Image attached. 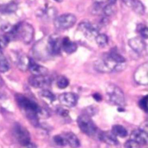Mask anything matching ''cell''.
Segmentation results:
<instances>
[{
  "instance_id": "cb8c5ba5",
  "label": "cell",
  "mask_w": 148,
  "mask_h": 148,
  "mask_svg": "<svg viewBox=\"0 0 148 148\" xmlns=\"http://www.w3.org/2000/svg\"><path fill=\"white\" fill-rule=\"evenodd\" d=\"M97 44L102 47L106 46L108 43V38L104 34H99L95 38Z\"/></svg>"
},
{
  "instance_id": "3957f363",
  "label": "cell",
  "mask_w": 148,
  "mask_h": 148,
  "mask_svg": "<svg viewBox=\"0 0 148 148\" xmlns=\"http://www.w3.org/2000/svg\"><path fill=\"white\" fill-rule=\"evenodd\" d=\"M106 95L108 101L112 104L120 107L124 106V94L121 89L114 84H109L106 88Z\"/></svg>"
},
{
  "instance_id": "44dd1931",
  "label": "cell",
  "mask_w": 148,
  "mask_h": 148,
  "mask_svg": "<svg viewBox=\"0 0 148 148\" xmlns=\"http://www.w3.org/2000/svg\"><path fill=\"white\" fill-rule=\"evenodd\" d=\"M112 132L116 136H120L121 138L125 137L128 134L127 131L125 128V127H124L121 125H119V124H116V125H113L112 127Z\"/></svg>"
},
{
  "instance_id": "5b68a950",
  "label": "cell",
  "mask_w": 148,
  "mask_h": 148,
  "mask_svg": "<svg viewBox=\"0 0 148 148\" xmlns=\"http://www.w3.org/2000/svg\"><path fill=\"white\" fill-rule=\"evenodd\" d=\"M77 122L80 130L86 135L91 136L95 134L97 128L90 116L83 114L78 117Z\"/></svg>"
},
{
  "instance_id": "2e32d148",
  "label": "cell",
  "mask_w": 148,
  "mask_h": 148,
  "mask_svg": "<svg viewBox=\"0 0 148 148\" xmlns=\"http://www.w3.org/2000/svg\"><path fill=\"white\" fill-rule=\"evenodd\" d=\"M99 138L102 141L109 145H117L119 143L116 136L112 132H102L99 134Z\"/></svg>"
},
{
  "instance_id": "d590c367",
  "label": "cell",
  "mask_w": 148,
  "mask_h": 148,
  "mask_svg": "<svg viewBox=\"0 0 148 148\" xmlns=\"http://www.w3.org/2000/svg\"><path fill=\"white\" fill-rule=\"evenodd\" d=\"M12 2H13V0H0V6H3Z\"/></svg>"
},
{
  "instance_id": "ac0fdd59",
  "label": "cell",
  "mask_w": 148,
  "mask_h": 148,
  "mask_svg": "<svg viewBox=\"0 0 148 148\" xmlns=\"http://www.w3.org/2000/svg\"><path fill=\"white\" fill-rule=\"evenodd\" d=\"M65 139L68 143L72 148H77L80 145V142L75 134L72 132H68L65 135Z\"/></svg>"
},
{
  "instance_id": "603a6c76",
  "label": "cell",
  "mask_w": 148,
  "mask_h": 148,
  "mask_svg": "<svg viewBox=\"0 0 148 148\" xmlns=\"http://www.w3.org/2000/svg\"><path fill=\"white\" fill-rule=\"evenodd\" d=\"M131 8L138 14L142 15L145 13V6L139 0H135Z\"/></svg>"
},
{
  "instance_id": "7402d4cb",
  "label": "cell",
  "mask_w": 148,
  "mask_h": 148,
  "mask_svg": "<svg viewBox=\"0 0 148 148\" xmlns=\"http://www.w3.org/2000/svg\"><path fill=\"white\" fill-rule=\"evenodd\" d=\"M9 68L10 65L8 61L3 53L0 51V72H6L9 69Z\"/></svg>"
},
{
  "instance_id": "e575fe53",
  "label": "cell",
  "mask_w": 148,
  "mask_h": 148,
  "mask_svg": "<svg viewBox=\"0 0 148 148\" xmlns=\"http://www.w3.org/2000/svg\"><path fill=\"white\" fill-rule=\"evenodd\" d=\"M147 121H145V122H143L141 125H140V130H142V131H144V132H146V133H147V129H148V128H147Z\"/></svg>"
},
{
  "instance_id": "6da1fadb",
  "label": "cell",
  "mask_w": 148,
  "mask_h": 148,
  "mask_svg": "<svg viewBox=\"0 0 148 148\" xmlns=\"http://www.w3.org/2000/svg\"><path fill=\"white\" fill-rule=\"evenodd\" d=\"M16 100L21 109L34 126L38 125V117L43 114L44 111L37 103L21 94L16 95Z\"/></svg>"
},
{
  "instance_id": "5bb4252c",
  "label": "cell",
  "mask_w": 148,
  "mask_h": 148,
  "mask_svg": "<svg viewBox=\"0 0 148 148\" xmlns=\"http://www.w3.org/2000/svg\"><path fill=\"white\" fill-rule=\"evenodd\" d=\"M31 73L33 75L39 76V75H46L48 73V69L39 64H36L33 60L30 58L28 68Z\"/></svg>"
},
{
  "instance_id": "52a82bcc",
  "label": "cell",
  "mask_w": 148,
  "mask_h": 148,
  "mask_svg": "<svg viewBox=\"0 0 148 148\" xmlns=\"http://www.w3.org/2000/svg\"><path fill=\"white\" fill-rule=\"evenodd\" d=\"M78 29L83 32L88 39L95 38L99 34L100 27L96 24H92L88 21H83L78 25Z\"/></svg>"
},
{
  "instance_id": "9a60e30c",
  "label": "cell",
  "mask_w": 148,
  "mask_h": 148,
  "mask_svg": "<svg viewBox=\"0 0 148 148\" xmlns=\"http://www.w3.org/2000/svg\"><path fill=\"white\" fill-rule=\"evenodd\" d=\"M147 133L139 130H134L130 135V139L140 145H146L147 143Z\"/></svg>"
},
{
  "instance_id": "d6986e66",
  "label": "cell",
  "mask_w": 148,
  "mask_h": 148,
  "mask_svg": "<svg viewBox=\"0 0 148 148\" xmlns=\"http://www.w3.org/2000/svg\"><path fill=\"white\" fill-rule=\"evenodd\" d=\"M29 60L26 55L18 54L17 58V63L19 68L21 70H26L28 68Z\"/></svg>"
},
{
  "instance_id": "8fae6325",
  "label": "cell",
  "mask_w": 148,
  "mask_h": 148,
  "mask_svg": "<svg viewBox=\"0 0 148 148\" xmlns=\"http://www.w3.org/2000/svg\"><path fill=\"white\" fill-rule=\"evenodd\" d=\"M147 63L142 64L136 69L134 73V79L135 81L141 84H147L148 83L147 76Z\"/></svg>"
},
{
  "instance_id": "7c38bea8",
  "label": "cell",
  "mask_w": 148,
  "mask_h": 148,
  "mask_svg": "<svg viewBox=\"0 0 148 148\" xmlns=\"http://www.w3.org/2000/svg\"><path fill=\"white\" fill-rule=\"evenodd\" d=\"M60 103L66 107H73L76 105L77 96L72 92H65L58 97Z\"/></svg>"
},
{
  "instance_id": "74e56055",
  "label": "cell",
  "mask_w": 148,
  "mask_h": 148,
  "mask_svg": "<svg viewBox=\"0 0 148 148\" xmlns=\"http://www.w3.org/2000/svg\"><path fill=\"white\" fill-rule=\"evenodd\" d=\"M93 97H94V98L97 101H99L101 100L102 98H101V96L98 93H95L94 95H93Z\"/></svg>"
},
{
  "instance_id": "ffe728a7",
  "label": "cell",
  "mask_w": 148,
  "mask_h": 148,
  "mask_svg": "<svg viewBox=\"0 0 148 148\" xmlns=\"http://www.w3.org/2000/svg\"><path fill=\"white\" fill-rule=\"evenodd\" d=\"M106 55L110 59L116 63L125 62V58L115 50H110V51Z\"/></svg>"
},
{
  "instance_id": "836d02e7",
  "label": "cell",
  "mask_w": 148,
  "mask_h": 148,
  "mask_svg": "<svg viewBox=\"0 0 148 148\" xmlns=\"http://www.w3.org/2000/svg\"><path fill=\"white\" fill-rule=\"evenodd\" d=\"M57 112L60 115H61L62 116H66L68 114V110L64 108H58L57 109Z\"/></svg>"
},
{
  "instance_id": "f1b7e54d",
  "label": "cell",
  "mask_w": 148,
  "mask_h": 148,
  "mask_svg": "<svg viewBox=\"0 0 148 148\" xmlns=\"http://www.w3.org/2000/svg\"><path fill=\"white\" fill-rule=\"evenodd\" d=\"M137 29L143 38H145V39L147 38L148 30L146 26L143 24H139L137 28Z\"/></svg>"
},
{
  "instance_id": "d6a6232c",
  "label": "cell",
  "mask_w": 148,
  "mask_h": 148,
  "mask_svg": "<svg viewBox=\"0 0 148 148\" xmlns=\"http://www.w3.org/2000/svg\"><path fill=\"white\" fill-rule=\"evenodd\" d=\"M97 112V109L93 107V106H89L87 107L86 109H85V112L84 113L85 114L90 116H92L94 114H95V113Z\"/></svg>"
},
{
  "instance_id": "ab89813d",
  "label": "cell",
  "mask_w": 148,
  "mask_h": 148,
  "mask_svg": "<svg viewBox=\"0 0 148 148\" xmlns=\"http://www.w3.org/2000/svg\"><path fill=\"white\" fill-rule=\"evenodd\" d=\"M1 47V45H0V47Z\"/></svg>"
},
{
  "instance_id": "e0dca14e",
  "label": "cell",
  "mask_w": 148,
  "mask_h": 148,
  "mask_svg": "<svg viewBox=\"0 0 148 148\" xmlns=\"http://www.w3.org/2000/svg\"><path fill=\"white\" fill-rule=\"evenodd\" d=\"M61 47L64 51L68 54H72L76 51L77 48V44L71 41L68 37H64L61 40Z\"/></svg>"
},
{
  "instance_id": "484cf974",
  "label": "cell",
  "mask_w": 148,
  "mask_h": 148,
  "mask_svg": "<svg viewBox=\"0 0 148 148\" xmlns=\"http://www.w3.org/2000/svg\"><path fill=\"white\" fill-rule=\"evenodd\" d=\"M68 84L69 80L65 76H60L57 80V85L60 88H65Z\"/></svg>"
},
{
  "instance_id": "f546056e",
  "label": "cell",
  "mask_w": 148,
  "mask_h": 148,
  "mask_svg": "<svg viewBox=\"0 0 148 148\" xmlns=\"http://www.w3.org/2000/svg\"><path fill=\"white\" fill-rule=\"evenodd\" d=\"M54 141L57 145L59 146H65L67 144L65 138L60 135L55 136L54 137Z\"/></svg>"
},
{
  "instance_id": "277c9868",
  "label": "cell",
  "mask_w": 148,
  "mask_h": 148,
  "mask_svg": "<svg viewBox=\"0 0 148 148\" xmlns=\"http://www.w3.org/2000/svg\"><path fill=\"white\" fill-rule=\"evenodd\" d=\"M15 38H20L25 44L31 43L34 35L33 27L29 23H21L14 26Z\"/></svg>"
},
{
  "instance_id": "83f0119b",
  "label": "cell",
  "mask_w": 148,
  "mask_h": 148,
  "mask_svg": "<svg viewBox=\"0 0 148 148\" xmlns=\"http://www.w3.org/2000/svg\"><path fill=\"white\" fill-rule=\"evenodd\" d=\"M1 7H2V11L5 12H8V13L14 12L17 9V5L14 2L9 3Z\"/></svg>"
},
{
  "instance_id": "4fadbf2b",
  "label": "cell",
  "mask_w": 148,
  "mask_h": 148,
  "mask_svg": "<svg viewBox=\"0 0 148 148\" xmlns=\"http://www.w3.org/2000/svg\"><path fill=\"white\" fill-rule=\"evenodd\" d=\"M128 45L130 47L138 54L142 53L145 51L146 45L144 40L139 37H134L131 38L128 40Z\"/></svg>"
},
{
  "instance_id": "f35d334b",
  "label": "cell",
  "mask_w": 148,
  "mask_h": 148,
  "mask_svg": "<svg viewBox=\"0 0 148 148\" xmlns=\"http://www.w3.org/2000/svg\"><path fill=\"white\" fill-rule=\"evenodd\" d=\"M54 1H56L57 2H61L63 0H54Z\"/></svg>"
},
{
  "instance_id": "8992f818",
  "label": "cell",
  "mask_w": 148,
  "mask_h": 148,
  "mask_svg": "<svg viewBox=\"0 0 148 148\" xmlns=\"http://www.w3.org/2000/svg\"><path fill=\"white\" fill-rule=\"evenodd\" d=\"M76 16L72 13L62 14L54 19L55 27L58 29H66L73 27L76 22Z\"/></svg>"
},
{
  "instance_id": "ba28073f",
  "label": "cell",
  "mask_w": 148,
  "mask_h": 148,
  "mask_svg": "<svg viewBox=\"0 0 148 148\" xmlns=\"http://www.w3.org/2000/svg\"><path fill=\"white\" fill-rule=\"evenodd\" d=\"M13 134L20 144L27 146L30 143V135L27 130L20 124H16L13 127Z\"/></svg>"
},
{
  "instance_id": "1f68e13d",
  "label": "cell",
  "mask_w": 148,
  "mask_h": 148,
  "mask_svg": "<svg viewBox=\"0 0 148 148\" xmlns=\"http://www.w3.org/2000/svg\"><path fill=\"white\" fill-rule=\"evenodd\" d=\"M140 107L145 112L147 111V96L142 98L139 102Z\"/></svg>"
},
{
  "instance_id": "4dcf8cb0",
  "label": "cell",
  "mask_w": 148,
  "mask_h": 148,
  "mask_svg": "<svg viewBox=\"0 0 148 148\" xmlns=\"http://www.w3.org/2000/svg\"><path fill=\"white\" fill-rule=\"evenodd\" d=\"M139 145L135 141L130 139L127 140L124 144V148H139Z\"/></svg>"
},
{
  "instance_id": "9c48e42d",
  "label": "cell",
  "mask_w": 148,
  "mask_h": 148,
  "mask_svg": "<svg viewBox=\"0 0 148 148\" xmlns=\"http://www.w3.org/2000/svg\"><path fill=\"white\" fill-rule=\"evenodd\" d=\"M61 47L60 36L56 34L51 35L47 40V50L51 55H57L60 53Z\"/></svg>"
},
{
  "instance_id": "7a4b0ae2",
  "label": "cell",
  "mask_w": 148,
  "mask_h": 148,
  "mask_svg": "<svg viewBox=\"0 0 148 148\" xmlns=\"http://www.w3.org/2000/svg\"><path fill=\"white\" fill-rule=\"evenodd\" d=\"M94 66L95 70L102 73H110L112 72H120L126 67L125 62L116 63L110 59L107 55L102 58L95 61Z\"/></svg>"
},
{
  "instance_id": "8d00e7d4",
  "label": "cell",
  "mask_w": 148,
  "mask_h": 148,
  "mask_svg": "<svg viewBox=\"0 0 148 148\" xmlns=\"http://www.w3.org/2000/svg\"><path fill=\"white\" fill-rule=\"evenodd\" d=\"M124 3H125L127 6H130V7H131L133 2H134L135 0H122Z\"/></svg>"
},
{
  "instance_id": "30bf717a",
  "label": "cell",
  "mask_w": 148,
  "mask_h": 148,
  "mask_svg": "<svg viewBox=\"0 0 148 148\" xmlns=\"http://www.w3.org/2000/svg\"><path fill=\"white\" fill-rule=\"evenodd\" d=\"M29 84L35 88H43L49 86L51 82V78L46 75H32L28 79Z\"/></svg>"
},
{
  "instance_id": "4316f807",
  "label": "cell",
  "mask_w": 148,
  "mask_h": 148,
  "mask_svg": "<svg viewBox=\"0 0 148 148\" xmlns=\"http://www.w3.org/2000/svg\"><path fill=\"white\" fill-rule=\"evenodd\" d=\"M116 11V8L114 6V4H111L109 3L107 5H106L103 8V12L104 14L106 16H111Z\"/></svg>"
},
{
  "instance_id": "d4e9b609",
  "label": "cell",
  "mask_w": 148,
  "mask_h": 148,
  "mask_svg": "<svg viewBox=\"0 0 148 148\" xmlns=\"http://www.w3.org/2000/svg\"><path fill=\"white\" fill-rule=\"evenodd\" d=\"M40 95L42 97H43L45 99H46L49 101H50L51 102L54 101L55 100V96L49 90H43L40 93Z\"/></svg>"
}]
</instances>
